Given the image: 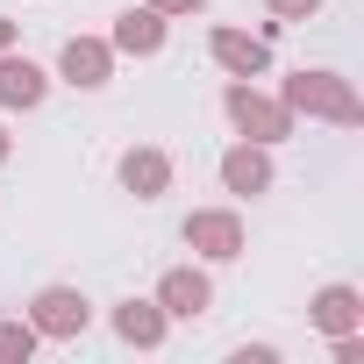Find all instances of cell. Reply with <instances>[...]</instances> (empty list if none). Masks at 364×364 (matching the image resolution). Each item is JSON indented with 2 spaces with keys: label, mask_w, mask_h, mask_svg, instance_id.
Returning <instances> with one entry per match:
<instances>
[{
  "label": "cell",
  "mask_w": 364,
  "mask_h": 364,
  "mask_svg": "<svg viewBox=\"0 0 364 364\" xmlns=\"http://www.w3.org/2000/svg\"><path fill=\"white\" fill-rule=\"evenodd\" d=\"M229 107H236V122H243V129H264V136H272V129H279V114H272V107H257V100H250V93H236V100H229Z\"/></svg>",
  "instance_id": "7"
},
{
  "label": "cell",
  "mask_w": 364,
  "mask_h": 364,
  "mask_svg": "<svg viewBox=\"0 0 364 364\" xmlns=\"http://www.w3.org/2000/svg\"><path fill=\"white\" fill-rule=\"evenodd\" d=\"M15 350H29V336H15V328H0V357H15Z\"/></svg>",
  "instance_id": "14"
},
{
  "label": "cell",
  "mask_w": 364,
  "mask_h": 364,
  "mask_svg": "<svg viewBox=\"0 0 364 364\" xmlns=\"http://www.w3.org/2000/svg\"><path fill=\"white\" fill-rule=\"evenodd\" d=\"M186 236H193V243H208L215 257H229V250H236V222H222V215H208V222H193Z\"/></svg>",
  "instance_id": "2"
},
{
  "label": "cell",
  "mask_w": 364,
  "mask_h": 364,
  "mask_svg": "<svg viewBox=\"0 0 364 364\" xmlns=\"http://www.w3.org/2000/svg\"><path fill=\"white\" fill-rule=\"evenodd\" d=\"M43 321H50V328H72V321H86V307H79L72 293H50V300H43Z\"/></svg>",
  "instance_id": "8"
},
{
  "label": "cell",
  "mask_w": 364,
  "mask_h": 364,
  "mask_svg": "<svg viewBox=\"0 0 364 364\" xmlns=\"http://www.w3.org/2000/svg\"><path fill=\"white\" fill-rule=\"evenodd\" d=\"M222 58H229V65H243V72H257V65H264V50H257V43H236V36H222Z\"/></svg>",
  "instance_id": "10"
},
{
  "label": "cell",
  "mask_w": 364,
  "mask_h": 364,
  "mask_svg": "<svg viewBox=\"0 0 364 364\" xmlns=\"http://www.w3.org/2000/svg\"><path fill=\"white\" fill-rule=\"evenodd\" d=\"M122 336H136V343H150V336H157V321H150L143 307H122Z\"/></svg>",
  "instance_id": "13"
},
{
  "label": "cell",
  "mask_w": 364,
  "mask_h": 364,
  "mask_svg": "<svg viewBox=\"0 0 364 364\" xmlns=\"http://www.w3.org/2000/svg\"><path fill=\"white\" fill-rule=\"evenodd\" d=\"M279 8H286V15H307V8H314V0H279Z\"/></svg>",
  "instance_id": "15"
},
{
  "label": "cell",
  "mask_w": 364,
  "mask_h": 364,
  "mask_svg": "<svg viewBox=\"0 0 364 364\" xmlns=\"http://www.w3.org/2000/svg\"><path fill=\"white\" fill-rule=\"evenodd\" d=\"M36 93H43V72L36 65H0V100H22L29 107Z\"/></svg>",
  "instance_id": "1"
},
{
  "label": "cell",
  "mask_w": 364,
  "mask_h": 364,
  "mask_svg": "<svg viewBox=\"0 0 364 364\" xmlns=\"http://www.w3.org/2000/svg\"><path fill=\"white\" fill-rule=\"evenodd\" d=\"M321 321H328V328H343V321H350V293H343V286H336V293H321Z\"/></svg>",
  "instance_id": "12"
},
{
  "label": "cell",
  "mask_w": 364,
  "mask_h": 364,
  "mask_svg": "<svg viewBox=\"0 0 364 364\" xmlns=\"http://www.w3.org/2000/svg\"><path fill=\"white\" fill-rule=\"evenodd\" d=\"M229 186H243V193H257V186H264V157H250V150H236V157H229Z\"/></svg>",
  "instance_id": "5"
},
{
  "label": "cell",
  "mask_w": 364,
  "mask_h": 364,
  "mask_svg": "<svg viewBox=\"0 0 364 364\" xmlns=\"http://www.w3.org/2000/svg\"><path fill=\"white\" fill-rule=\"evenodd\" d=\"M65 72H72V79H79V86H93V79H100V72H107V58H100V50H93V43H72V50H65Z\"/></svg>",
  "instance_id": "3"
},
{
  "label": "cell",
  "mask_w": 364,
  "mask_h": 364,
  "mask_svg": "<svg viewBox=\"0 0 364 364\" xmlns=\"http://www.w3.org/2000/svg\"><path fill=\"white\" fill-rule=\"evenodd\" d=\"M0 36H8V29H0Z\"/></svg>",
  "instance_id": "17"
},
{
  "label": "cell",
  "mask_w": 364,
  "mask_h": 364,
  "mask_svg": "<svg viewBox=\"0 0 364 364\" xmlns=\"http://www.w3.org/2000/svg\"><path fill=\"white\" fill-rule=\"evenodd\" d=\"M164 300H171L178 314H200V307H208V286H200V279H171V286H164Z\"/></svg>",
  "instance_id": "6"
},
{
  "label": "cell",
  "mask_w": 364,
  "mask_h": 364,
  "mask_svg": "<svg viewBox=\"0 0 364 364\" xmlns=\"http://www.w3.org/2000/svg\"><path fill=\"white\" fill-rule=\"evenodd\" d=\"M164 8H200V0H164Z\"/></svg>",
  "instance_id": "16"
},
{
  "label": "cell",
  "mask_w": 364,
  "mask_h": 364,
  "mask_svg": "<svg viewBox=\"0 0 364 364\" xmlns=\"http://www.w3.org/2000/svg\"><path fill=\"white\" fill-rule=\"evenodd\" d=\"M293 100H314V107H328V114H350V100H343L328 79H300V86H293Z\"/></svg>",
  "instance_id": "4"
},
{
  "label": "cell",
  "mask_w": 364,
  "mask_h": 364,
  "mask_svg": "<svg viewBox=\"0 0 364 364\" xmlns=\"http://www.w3.org/2000/svg\"><path fill=\"white\" fill-rule=\"evenodd\" d=\"M122 43H129V50H150V43H157V22H150V15H129V22H122Z\"/></svg>",
  "instance_id": "9"
},
{
  "label": "cell",
  "mask_w": 364,
  "mask_h": 364,
  "mask_svg": "<svg viewBox=\"0 0 364 364\" xmlns=\"http://www.w3.org/2000/svg\"><path fill=\"white\" fill-rule=\"evenodd\" d=\"M129 186H164V164L157 157H129Z\"/></svg>",
  "instance_id": "11"
}]
</instances>
